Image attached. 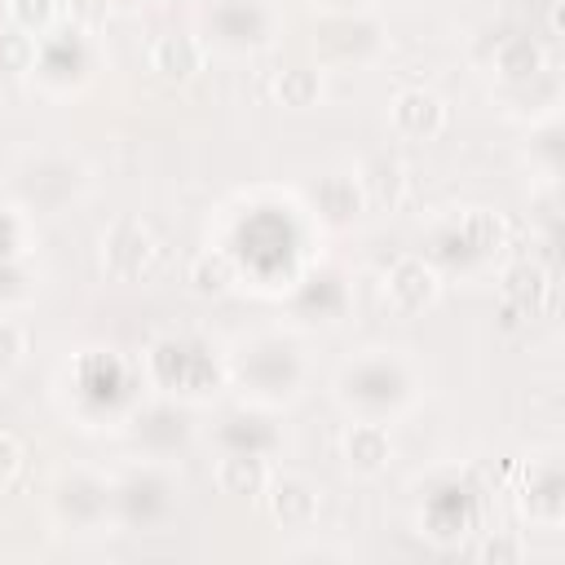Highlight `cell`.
Here are the masks:
<instances>
[{
  "instance_id": "obj_1",
  "label": "cell",
  "mask_w": 565,
  "mask_h": 565,
  "mask_svg": "<svg viewBox=\"0 0 565 565\" xmlns=\"http://www.w3.org/2000/svg\"><path fill=\"white\" fill-rule=\"evenodd\" d=\"M388 296H393L397 309L415 313V309H424V305L437 296V278H433V269H428L424 260L402 256V260L388 269Z\"/></svg>"
},
{
  "instance_id": "obj_2",
  "label": "cell",
  "mask_w": 565,
  "mask_h": 565,
  "mask_svg": "<svg viewBox=\"0 0 565 565\" xmlns=\"http://www.w3.org/2000/svg\"><path fill=\"white\" fill-rule=\"evenodd\" d=\"M146 260H150V234H146V225L119 221V225L110 230V238H106V265H110L115 274L132 278V274L146 269Z\"/></svg>"
},
{
  "instance_id": "obj_3",
  "label": "cell",
  "mask_w": 565,
  "mask_h": 565,
  "mask_svg": "<svg viewBox=\"0 0 565 565\" xmlns=\"http://www.w3.org/2000/svg\"><path fill=\"white\" fill-rule=\"evenodd\" d=\"M150 57H154V71L163 79H177L181 84V79H190L203 66V44L194 35H163Z\"/></svg>"
},
{
  "instance_id": "obj_4",
  "label": "cell",
  "mask_w": 565,
  "mask_h": 565,
  "mask_svg": "<svg viewBox=\"0 0 565 565\" xmlns=\"http://www.w3.org/2000/svg\"><path fill=\"white\" fill-rule=\"evenodd\" d=\"M393 119H397V128H402V132H411V137H433V132L441 128L446 110H441V102H437L433 93L411 88V93H402V97H397Z\"/></svg>"
},
{
  "instance_id": "obj_5",
  "label": "cell",
  "mask_w": 565,
  "mask_h": 565,
  "mask_svg": "<svg viewBox=\"0 0 565 565\" xmlns=\"http://www.w3.org/2000/svg\"><path fill=\"white\" fill-rule=\"evenodd\" d=\"M547 274L539 269V265H530V260H521V265H512L508 274H503V300L512 305V309H521V313H534L543 300H547Z\"/></svg>"
},
{
  "instance_id": "obj_6",
  "label": "cell",
  "mask_w": 565,
  "mask_h": 565,
  "mask_svg": "<svg viewBox=\"0 0 565 565\" xmlns=\"http://www.w3.org/2000/svg\"><path fill=\"white\" fill-rule=\"evenodd\" d=\"M265 459H256V455H230V459H221V468H216V481H221V490L225 494H238V499H252V494H260L265 490Z\"/></svg>"
},
{
  "instance_id": "obj_7",
  "label": "cell",
  "mask_w": 565,
  "mask_h": 565,
  "mask_svg": "<svg viewBox=\"0 0 565 565\" xmlns=\"http://www.w3.org/2000/svg\"><path fill=\"white\" fill-rule=\"evenodd\" d=\"M269 508H274V516H278L282 525H305V521L313 516L318 499H313V490H309L305 481L282 477V481H274V490H269Z\"/></svg>"
},
{
  "instance_id": "obj_8",
  "label": "cell",
  "mask_w": 565,
  "mask_h": 565,
  "mask_svg": "<svg viewBox=\"0 0 565 565\" xmlns=\"http://www.w3.org/2000/svg\"><path fill=\"white\" fill-rule=\"evenodd\" d=\"M344 455H349L353 468L375 472V468L388 459V437H384V428H375V424H358V428L344 437Z\"/></svg>"
},
{
  "instance_id": "obj_9",
  "label": "cell",
  "mask_w": 565,
  "mask_h": 565,
  "mask_svg": "<svg viewBox=\"0 0 565 565\" xmlns=\"http://www.w3.org/2000/svg\"><path fill=\"white\" fill-rule=\"evenodd\" d=\"M543 71V49L534 40H508L499 49V75L503 79H534Z\"/></svg>"
},
{
  "instance_id": "obj_10",
  "label": "cell",
  "mask_w": 565,
  "mask_h": 565,
  "mask_svg": "<svg viewBox=\"0 0 565 565\" xmlns=\"http://www.w3.org/2000/svg\"><path fill=\"white\" fill-rule=\"evenodd\" d=\"M362 181H366V190H371V199H375V203H397V194H402V185H406V172H402V163H397V159L380 154V159H371V163H366Z\"/></svg>"
},
{
  "instance_id": "obj_11",
  "label": "cell",
  "mask_w": 565,
  "mask_h": 565,
  "mask_svg": "<svg viewBox=\"0 0 565 565\" xmlns=\"http://www.w3.org/2000/svg\"><path fill=\"white\" fill-rule=\"evenodd\" d=\"M190 282H194L199 291H225V287L234 282V260H230L225 252H203V256L194 260V269H190Z\"/></svg>"
},
{
  "instance_id": "obj_12",
  "label": "cell",
  "mask_w": 565,
  "mask_h": 565,
  "mask_svg": "<svg viewBox=\"0 0 565 565\" xmlns=\"http://www.w3.org/2000/svg\"><path fill=\"white\" fill-rule=\"evenodd\" d=\"M31 62H35V40L22 26L0 31V71L22 75V71H31Z\"/></svg>"
},
{
  "instance_id": "obj_13",
  "label": "cell",
  "mask_w": 565,
  "mask_h": 565,
  "mask_svg": "<svg viewBox=\"0 0 565 565\" xmlns=\"http://www.w3.org/2000/svg\"><path fill=\"white\" fill-rule=\"evenodd\" d=\"M318 71H309V66H291V71H282V79H278V97L287 102V106H313L318 102Z\"/></svg>"
},
{
  "instance_id": "obj_14",
  "label": "cell",
  "mask_w": 565,
  "mask_h": 565,
  "mask_svg": "<svg viewBox=\"0 0 565 565\" xmlns=\"http://www.w3.org/2000/svg\"><path fill=\"white\" fill-rule=\"evenodd\" d=\"M463 238L472 243V252H490V247H499V238H503V221L494 216V212H468L463 216Z\"/></svg>"
},
{
  "instance_id": "obj_15",
  "label": "cell",
  "mask_w": 565,
  "mask_h": 565,
  "mask_svg": "<svg viewBox=\"0 0 565 565\" xmlns=\"http://www.w3.org/2000/svg\"><path fill=\"white\" fill-rule=\"evenodd\" d=\"M9 9H13V22H18L22 31H44V26L53 22V13H57L53 0H13Z\"/></svg>"
},
{
  "instance_id": "obj_16",
  "label": "cell",
  "mask_w": 565,
  "mask_h": 565,
  "mask_svg": "<svg viewBox=\"0 0 565 565\" xmlns=\"http://www.w3.org/2000/svg\"><path fill=\"white\" fill-rule=\"evenodd\" d=\"M318 199H327V212H331V216H349V212L358 207V190H353L344 177H331V181L318 190Z\"/></svg>"
},
{
  "instance_id": "obj_17",
  "label": "cell",
  "mask_w": 565,
  "mask_h": 565,
  "mask_svg": "<svg viewBox=\"0 0 565 565\" xmlns=\"http://www.w3.org/2000/svg\"><path fill=\"white\" fill-rule=\"evenodd\" d=\"M22 358V331L13 322H0V371H9Z\"/></svg>"
},
{
  "instance_id": "obj_18",
  "label": "cell",
  "mask_w": 565,
  "mask_h": 565,
  "mask_svg": "<svg viewBox=\"0 0 565 565\" xmlns=\"http://www.w3.org/2000/svg\"><path fill=\"white\" fill-rule=\"evenodd\" d=\"M481 556H486V561H516V556H521V543H516V539H490V543L481 547Z\"/></svg>"
},
{
  "instance_id": "obj_19",
  "label": "cell",
  "mask_w": 565,
  "mask_h": 565,
  "mask_svg": "<svg viewBox=\"0 0 565 565\" xmlns=\"http://www.w3.org/2000/svg\"><path fill=\"white\" fill-rule=\"evenodd\" d=\"M18 459H22V455H18V441H13L9 433H0V481H9V477L18 472Z\"/></svg>"
}]
</instances>
